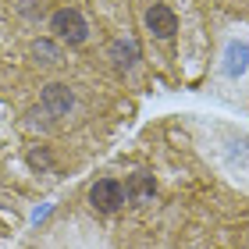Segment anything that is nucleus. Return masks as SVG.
<instances>
[{
	"label": "nucleus",
	"mask_w": 249,
	"mask_h": 249,
	"mask_svg": "<svg viewBox=\"0 0 249 249\" xmlns=\"http://www.w3.org/2000/svg\"><path fill=\"white\" fill-rule=\"evenodd\" d=\"M50 32L75 47V43H86L89 25H86V18L78 15L75 7H61V11H53V18H50Z\"/></svg>",
	"instance_id": "f257e3e1"
},
{
	"label": "nucleus",
	"mask_w": 249,
	"mask_h": 249,
	"mask_svg": "<svg viewBox=\"0 0 249 249\" xmlns=\"http://www.w3.org/2000/svg\"><path fill=\"white\" fill-rule=\"evenodd\" d=\"M89 203H93V210H100V213H114V210L124 207V189L114 178H104V182H96L89 189Z\"/></svg>",
	"instance_id": "f03ea898"
},
{
	"label": "nucleus",
	"mask_w": 249,
	"mask_h": 249,
	"mask_svg": "<svg viewBox=\"0 0 249 249\" xmlns=\"http://www.w3.org/2000/svg\"><path fill=\"white\" fill-rule=\"evenodd\" d=\"M39 104H43V110H47V114H53V118H64L68 110L75 107V93H71V89H68L64 82H50V86H43Z\"/></svg>",
	"instance_id": "7ed1b4c3"
},
{
	"label": "nucleus",
	"mask_w": 249,
	"mask_h": 249,
	"mask_svg": "<svg viewBox=\"0 0 249 249\" xmlns=\"http://www.w3.org/2000/svg\"><path fill=\"white\" fill-rule=\"evenodd\" d=\"M146 29H150L153 36H160V39H171L175 32H178V18H175V11H171V7H164V4H153L150 11H146Z\"/></svg>",
	"instance_id": "20e7f679"
},
{
	"label": "nucleus",
	"mask_w": 249,
	"mask_h": 249,
	"mask_svg": "<svg viewBox=\"0 0 249 249\" xmlns=\"http://www.w3.org/2000/svg\"><path fill=\"white\" fill-rule=\"evenodd\" d=\"M153 192H157L153 175L139 171V175H132V178H128V185H124V199H128V203H150V199H153Z\"/></svg>",
	"instance_id": "39448f33"
},
{
	"label": "nucleus",
	"mask_w": 249,
	"mask_h": 249,
	"mask_svg": "<svg viewBox=\"0 0 249 249\" xmlns=\"http://www.w3.org/2000/svg\"><path fill=\"white\" fill-rule=\"evenodd\" d=\"M110 61L118 68H132L139 61V47H135V39H114L110 43Z\"/></svg>",
	"instance_id": "423d86ee"
},
{
	"label": "nucleus",
	"mask_w": 249,
	"mask_h": 249,
	"mask_svg": "<svg viewBox=\"0 0 249 249\" xmlns=\"http://www.w3.org/2000/svg\"><path fill=\"white\" fill-rule=\"evenodd\" d=\"M32 57H36L39 64H57L61 61V47L50 43V39H36L32 43Z\"/></svg>",
	"instance_id": "0eeeda50"
},
{
	"label": "nucleus",
	"mask_w": 249,
	"mask_h": 249,
	"mask_svg": "<svg viewBox=\"0 0 249 249\" xmlns=\"http://www.w3.org/2000/svg\"><path fill=\"white\" fill-rule=\"evenodd\" d=\"M29 164H32V167H39V171H47V167L53 164V157L39 146V150H32V153H29Z\"/></svg>",
	"instance_id": "6e6552de"
}]
</instances>
